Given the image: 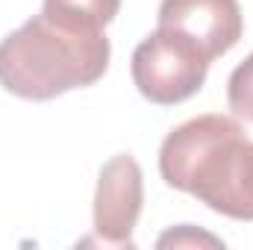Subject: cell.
<instances>
[{"label": "cell", "mask_w": 253, "mask_h": 250, "mask_svg": "<svg viewBox=\"0 0 253 250\" xmlns=\"http://www.w3.org/2000/svg\"><path fill=\"white\" fill-rule=\"evenodd\" d=\"M159 174L212 212L253 221V141L239 118L197 115L174 126L159 147Z\"/></svg>", "instance_id": "6da1fadb"}, {"label": "cell", "mask_w": 253, "mask_h": 250, "mask_svg": "<svg viewBox=\"0 0 253 250\" xmlns=\"http://www.w3.org/2000/svg\"><path fill=\"white\" fill-rule=\"evenodd\" d=\"M109 56L103 30L71 27L39 12L0 42V85L24 100H53L94 85L106 74Z\"/></svg>", "instance_id": "7a4b0ae2"}, {"label": "cell", "mask_w": 253, "mask_h": 250, "mask_svg": "<svg viewBox=\"0 0 253 250\" xmlns=\"http://www.w3.org/2000/svg\"><path fill=\"white\" fill-rule=\"evenodd\" d=\"M132 83L138 94L156 106H174L194 97L209 74V62L200 59L189 44L165 30H153L132 50Z\"/></svg>", "instance_id": "3957f363"}, {"label": "cell", "mask_w": 253, "mask_h": 250, "mask_svg": "<svg viewBox=\"0 0 253 250\" xmlns=\"http://www.w3.org/2000/svg\"><path fill=\"white\" fill-rule=\"evenodd\" d=\"M156 27L189 44L212 65V59L233 50L245 33L239 0H162Z\"/></svg>", "instance_id": "277c9868"}, {"label": "cell", "mask_w": 253, "mask_h": 250, "mask_svg": "<svg viewBox=\"0 0 253 250\" xmlns=\"http://www.w3.org/2000/svg\"><path fill=\"white\" fill-rule=\"evenodd\" d=\"M144 203L141 168L129 153L112 156L97 177L94 188V233L109 248H132V230Z\"/></svg>", "instance_id": "5b68a950"}, {"label": "cell", "mask_w": 253, "mask_h": 250, "mask_svg": "<svg viewBox=\"0 0 253 250\" xmlns=\"http://www.w3.org/2000/svg\"><path fill=\"white\" fill-rule=\"evenodd\" d=\"M121 0H44L42 12L83 30H103L115 21Z\"/></svg>", "instance_id": "8992f818"}, {"label": "cell", "mask_w": 253, "mask_h": 250, "mask_svg": "<svg viewBox=\"0 0 253 250\" xmlns=\"http://www.w3.org/2000/svg\"><path fill=\"white\" fill-rule=\"evenodd\" d=\"M227 106L239 121L253 124V53L227 80Z\"/></svg>", "instance_id": "52a82bcc"}, {"label": "cell", "mask_w": 253, "mask_h": 250, "mask_svg": "<svg viewBox=\"0 0 253 250\" xmlns=\"http://www.w3.org/2000/svg\"><path fill=\"white\" fill-rule=\"evenodd\" d=\"M156 245L159 248H200V245H206V248H224V242L218 236H209L203 230H194L191 224H183L177 230H168L165 236H159Z\"/></svg>", "instance_id": "ba28073f"}]
</instances>
